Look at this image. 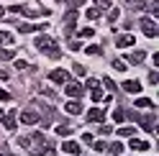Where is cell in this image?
I'll use <instances>...</instances> for the list:
<instances>
[{
    "mask_svg": "<svg viewBox=\"0 0 159 156\" xmlns=\"http://www.w3.org/2000/svg\"><path fill=\"white\" fill-rule=\"evenodd\" d=\"M34 46L39 49V51H44L46 56H52V59H59V56H62V51H59V44H57V38L39 36V38H34Z\"/></svg>",
    "mask_w": 159,
    "mask_h": 156,
    "instance_id": "obj_1",
    "label": "cell"
},
{
    "mask_svg": "<svg viewBox=\"0 0 159 156\" xmlns=\"http://www.w3.org/2000/svg\"><path fill=\"white\" fill-rule=\"evenodd\" d=\"M18 143H21L26 151L39 154V151L44 149V143H46V141H44V136H41V133H34V136H23V138H18Z\"/></svg>",
    "mask_w": 159,
    "mask_h": 156,
    "instance_id": "obj_2",
    "label": "cell"
},
{
    "mask_svg": "<svg viewBox=\"0 0 159 156\" xmlns=\"http://www.w3.org/2000/svg\"><path fill=\"white\" fill-rule=\"evenodd\" d=\"M139 23H141V31H144V36H146V38H154V36L159 33V26H157L154 18H141Z\"/></svg>",
    "mask_w": 159,
    "mask_h": 156,
    "instance_id": "obj_3",
    "label": "cell"
},
{
    "mask_svg": "<svg viewBox=\"0 0 159 156\" xmlns=\"http://www.w3.org/2000/svg\"><path fill=\"white\" fill-rule=\"evenodd\" d=\"M82 92H85V87H82V84H77V82H67V95L72 97V100H80V97H82Z\"/></svg>",
    "mask_w": 159,
    "mask_h": 156,
    "instance_id": "obj_4",
    "label": "cell"
},
{
    "mask_svg": "<svg viewBox=\"0 0 159 156\" xmlns=\"http://www.w3.org/2000/svg\"><path fill=\"white\" fill-rule=\"evenodd\" d=\"M49 80H52L54 84H67V80H69V72H64V69H54L52 74H49Z\"/></svg>",
    "mask_w": 159,
    "mask_h": 156,
    "instance_id": "obj_5",
    "label": "cell"
},
{
    "mask_svg": "<svg viewBox=\"0 0 159 156\" xmlns=\"http://www.w3.org/2000/svg\"><path fill=\"white\" fill-rule=\"evenodd\" d=\"M136 120L141 123V128H144V131L157 133V125H154V120H157V118H154V115H144V118H136Z\"/></svg>",
    "mask_w": 159,
    "mask_h": 156,
    "instance_id": "obj_6",
    "label": "cell"
},
{
    "mask_svg": "<svg viewBox=\"0 0 159 156\" xmlns=\"http://www.w3.org/2000/svg\"><path fill=\"white\" fill-rule=\"evenodd\" d=\"M39 120L41 118H39V113H34V110H23L21 113V123H26V125H36Z\"/></svg>",
    "mask_w": 159,
    "mask_h": 156,
    "instance_id": "obj_7",
    "label": "cell"
},
{
    "mask_svg": "<svg viewBox=\"0 0 159 156\" xmlns=\"http://www.w3.org/2000/svg\"><path fill=\"white\" fill-rule=\"evenodd\" d=\"M134 41H136V38H134L131 33H123V36H118V38H116V46H118V49H131Z\"/></svg>",
    "mask_w": 159,
    "mask_h": 156,
    "instance_id": "obj_8",
    "label": "cell"
},
{
    "mask_svg": "<svg viewBox=\"0 0 159 156\" xmlns=\"http://www.w3.org/2000/svg\"><path fill=\"white\" fill-rule=\"evenodd\" d=\"M46 28V23H39V26H34V23H21L18 26V33H34V31H44Z\"/></svg>",
    "mask_w": 159,
    "mask_h": 156,
    "instance_id": "obj_9",
    "label": "cell"
},
{
    "mask_svg": "<svg viewBox=\"0 0 159 156\" xmlns=\"http://www.w3.org/2000/svg\"><path fill=\"white\" fill-rule=\"evenodd\" d=\"M128 8H134V11H149V5L154 3V0H126Z\"/></svg>",
    "mask_w": 159,
    "mask_h": 156,
    "instance_id": "obj_10",
    "label": "cell"
},
{
    "mask_svg": "<svg viewBox=\"0 0 159 156\" xmlns=\"http://www.w3.org/2000/svg\"><path fill=\"white\" fill-rule=\"evenodd\" d=\"M75 23H77V11H69L64 15V26H67V33H72L75 31Z\"/></svg>",
    "mask_w": 159,
    "mask_h": 156,
    "instance_id": "obj_11",
    "label": "cell"
},
{
    "mask_svg": "<svg viewBox=\"0 0 159 156\" xmlns=\"http://www.w3.org/2000/svg\"><path fill=\"white\" fill-rule=\"evenodd\" d=\"M64 110H67L69 115H80V113H82V102H80V100H69V102L64 105Z\"/></svg>",
    "mask_w": 159,
    "mask_h": 156,
    "instance_id": "obj_12",
    "label": "cell"
},
{
    "mask_svg": "<svg viewBox=\"0 0 159 156\" xmlns=\"http://www.w3.org/2000/svg\"><path fill=\"white\" fill-rule=\"evenodd\" d=\"M3 125H5L8 131H16V125H18V120H16V110H11V113L3 118Z\"/></svg>",
    "mask_w": 159,
    "mask_h": 156,
    "instance_id": "obj_13",
    "label": "cell"
},
{
    "mask_svg": "<svg viewBox=\"0 0 159 156\" xmlns=\"http://www.w3.org/2000/svg\"><path fill=\"white\" fill-rule=\"evenodd\" d=\"M126 59H128V64H141L146 59V54L144 51H131V54H126Z\"/></svg>",
    "mask_w": 159,
    "mask_h": 156,
    "instance_id": "obj_14",
    "label": "cell"
},
{
    "mask_svg": "<svg viewBox=\"0 0 159 156\" xmlns=\"http://www.w3.org/2000/svg\"><path fill=\"white\" fill-rule=\"evenodd\" d=\"M123 90H126V92H134V95H139V92H141V82L128 80V82H123Z\"/></svg>",
    "mask_w": 159,
    "mask_h": 156,
    "instance_id": "obj_15",
    "label": "cell"
},
{
    "mask_svg": "<svg viewBox=\"0 0 159 156\" xmlns=\"http://www.w3.org/2000/svg\"><path fill=\"white\" fill-rule=\"evenodd\" d=\"M103 118H105V113H103L100 108H93V110H87V120L98 123V120H103Z\"/></svg>",
    "mask_w": 159,
    "mask_h": 156,
    "instance_id": "obj_16",
    "label": "cell"
},
{
    "mask_svg": "<svg viewBox=\"0 0 159 156\" xmlns=\"http://www.w3.org/2000/svg\"><path fill=\"white\" fill-rule=\"evenodd\" d=\"M62 151H64V154H75V156H77V154H80V146H77L75 141H64V143H62Z\"/></svg>",
    "mask_w": 159,
    "mask_h": 156,
    "instance_id": "obj_17",
    "label": "cell"
},
{
    "mask_svg": "<svg viewBox=\"0 0 159 156\" xmlns=\"http://www.w3.org/2000/svg\"><path fill=\"white\" fill-rule=\"evenodd\" d=\"M128 146H131V151H149V141H139V138H134Z\"/></svg>",
    "mask_w": 159,
    "mask_h": 156,
    "instance_id": "obj_18",
    "label": "cell"
},
{
    "mask_svg": "<svg viewBox=\"0 0 159 156\" xmlns=\"http://www.w3.org/2000/svg\"><path fill=\"white\" fill-rule=\"evenodd\" d=\"M134 105H136V108H154V100H152V97H136Z\"/></svg>",
    "mask_w": 159,
    "mask_h": 156,
    "instance_id": "obj_19",
    "label": "cell"
},
{
    "mask_svg": "<svg viewBox=\"0 0 159 156\" xmlns=\"http://www.w3.org/2000/svg\"><path fill=\"white\" fill-rule=\"evenodd\" d=\"M108 149H111L113 156H121V154H123V143H118V141H116V143H108Z\"/></svg>",
    "mask_w": 159,
    "mask_h": 156,
    "instance_id": "obj_20",
    "label": "cell"
},
{
    "mask_svg": "<svg viewBox=\"0 0 159 156\" xmlns=\"http://www.w3.org/2000/svg\"><path fill=\"white\" fill-rule=\"evenodd\" d=\"M39 154H41V156H57V151H54V146H52V143H44V149L39 151Z\"/></svg>",
    "mask_w": 159,
    "mask_h": 156,
    "instance_id": "obj_21",
    "label": "cell"
},
{
    "mask_svg": "<svg viewBox=\"0 0 159 156\" xmlns=\"http://www.w3.org/2000/svg\"><path fill=\"white\" fill-rule=\"evenodd\" d=\"M5 44H13V36L8 31H0V46H5Z\"/></svg>",
    "mask_w": 159,
    "mask_h": 156,
    "instance_id": "obj_22",
    "label": "cell"
},
{
    "mask_svg": "<svg viewBox=\"0 0 159 156\" xmlns=\"http://www.w3.org/2000/svg\"><path fill=\"white\" fill-rule=\"evenodd\" d=\"M118 136H123V138H131V136H134V128H131V125H123V128H118Z\"/></svg>",
    "mask_w": 159,
    "mask_h": 156,
    "instance_id": "obj_23",
    "label": "cell"
},
{
    "mask_svg": "<svg viewBox=\"0 0 159 156\" xmlns=\"http://www.w3.org/2000/svg\"><path fill=\"white\" fill-rule=\"evenodd\" d=\"M69 133H72V125H57V136H69Z\"/></svg>",
    "mask_w": 159,
    "mask_h": 156,
    "instance_id": "obj_24",
    "label": "cell"
},
{
    "mask_svg": "<svg viewBox=\"0 0 159 156\" xmlns=\"http://www.w3.org/2000/svg\"><path fill=\"white\" fill-rule=\"evenodd\" d=\"M85 51H87V54H90V56H100V54H103V49L93 44V46H87V49H85Z\"/></svg>",
    "mask_w": 159,
    "mask_h": 156,
    "instance_id": "obj_25",
    "label": "cell"
},
{
    "mask_svg": "<svg viewBox=\"0 0 159 156\" xmlns=\"http://www.w3.org/2000/svg\"><path fill=\"white\" fill-rule=\"evenodd\" d=\"M0 59L11 62V59H13V51H11V49H3V46H0Z\"/></svg>",
    "mask_w": 159,
    "mask_h": 156,
    "instance_id": "obj_26",
    "label": "cell"
},
{
    "mask_svg": "<svg viewBox=\"0 0 159 156\" xmlns=\"http://www.w3.org/2000/svg\"><path fill=\"white\" fill-rule=\"evenodd\" d=\"M95 8L98 11H108L111 8V0H95Z\"/></svg>",
    "mask_w": 159,
    "mask_h": 156,
    "instance_id": "obj_27",
    "label": "cell"
},
{
    "mask_svg": "<svg viewBox=\"0 0 159 156\" xmlns=\"http://www.w3.org/2000/svg\"><path fill=\"white\" fill-rule=\"evenodd\" d=\"M90 146H93L95 151H105V149H108V143H105V141H93Z\"/></svg>",
    "mask_w": 159,
    "mask_h": 156,
    "instance_id": "obj_28",
    "label": "cell"
},
{
    "mask_svg": "<svg viewBox=\"0 0 159 156\" xmlns=\"http://www.w3.org/2000/svg\"><path fill=\"white\" fill-rule=\"evenodd\" d=\"M90 92H93V100H95V102H98V100H103V90H100V87H93Z\"/></svg>",
    "mask_w": 159,
    "mask_h": 156,
    "instance_id": "obj_29",
    "label": "cell"
},
{
    "mask_svg": "<svg viewBox=\"0 0 159 156\" xmlns=\"http://www.w3.org/2000/svg\"><path fill=\"white\" fill-rule=\"evenodd\" d=\"M85 15L90 18V21H95V18H100V11H98V8H90V11H87Z\"/></svg>",
    "mask_w": 159,
    "mask_h": 156,
    "instance_id": "obj_30",
    "label": "cell"
},
{
    "mask_svg": "<svg viewBox=\"0 0 159 156\" xmlns=\"http://www.w3.org/2000/svg\"><path fill=\"white\" fill-rule=\"evenodd\" d=\"M113 69H116V72H126V62L116 59V62H113Z\"/></svg>",
    "mask_w": 159,
    "mask_h": 156,
    "instance_id": "obj_31",
    "label": "cell"
},
{
    "mask_svg": "<svg viewBox=\"0 0 159 156\" xmlns=\"http://www.w3.org/2000/svg\"><path fill=\"white\" fill-rule=\"evenodd\" d=\"M123 118H126L123 108H116V110H113V120H123Z\"/></svg>",
    "mask_w": 159,
    "mask_h": 156,
    "instance_id": "obj_32",
    "label": "cell"
},
{
    "mask_svg": "<svg viewBox=\"0 0 159 156\" xmlns=\"http://www.w3.org/2000/svg\"><path fill=\"white\" fill-rule=\"evenodd\" d=\"M118 15H121V11H118V8H111V18H108V21L116 23V21H118Z\"/></svg>",
    "mask_w": 159,
    "mask_h": 156,
    "instance_id": "obj_33",
    "label": "cell"
},
{
    "mask_svg": "<svg viewBox=\"0 0 159 156\" xmlns=\"http://www.w3.org/2000/svg\"><path fill=\"white\" fill-rule=\"evenodd\" d=\"M95 31H93V28H82V31H80V36H82V38H90Z\"/></svg>",
    "mask_w": 159,
    "mask_h": 156,
    "instance_id": "obj_34",
    "label": "cell"
},
{
    "mask_svg": "<svg viewBox=\"0 0 159 156\" xmlns=\"http://www.w3.org/2000/svg\"><path fill=\"white\" fill-rule=\"evenodd\" d=\"M69 49H72V51H80V49H82V44H80V41H72V38H69Z\"/></svg>",
    "mask_w": 159,
    "mask_h": 156,
    "instance_id": "obj_35",
    "label": "cell"
},
{
    "mask_svg": "<svg viewBox=\"0 0 159 156\" xmlns=\"http://www.w3.org/2000/svg\"><path fill=\"white\" fill-rule=\"evenodd\" d=\"M16 69H28V62H23V59H16Z\"/></svg>",
    "mask_w": 159,
    "mask_h": 156,
    "instance_id": "obj_36",
    "label": "cell"
},
{
    "mask_svg": "<svg viewBox=\"0 0 159 156\" xmlns=\"http://www.w3.org/2000/svg\"><path fill=\"white\" fill-rule=\"evenodd\" d=\"M103 84L108 87V90H116V82H113V80H108V77H103Z\"/></svg>",
    "mask_w": 159,
    "mask_h": 156,
    "instance_id": "obj_37",
    "label": "cell"
},
{
    "mask_svg": "<svg viewBox=\"0 0 159 156\" xmlns=\"http://www.w3.org/2000/svg\"><path fill=\"white\" fill-rule=\"evenodd\" d=\"M93 87H100V82L98 80H87V90H93Z\"/></svg>",
    "mask_w": 159,
    "mask_h": 156,
    "instance_id": "obj_38",
    "label": "cell"
},
{
    "mask_svg": "<svg viewBox=\"0 0 159 156\" xmlns=\"http://www.w3.org/2000/svg\"><path fill=\"white\" fill-rule=\"evenodd\" d=\"M149 82L157 84V82H159V74H157V72H152V74H149Z\"/></svg>",
    "mask_w": 159,
    "mask_h": 156,
    "instance_id": "obj_39",
    "label": "cell"
},
{
    "mask_svg": "<svg viewBox=\"0 0 159 156\" xmlns=\"http://www.w3.org/2000/svg\"><path fill=\"white\" fill-rule=\"evenodd\" d=\"M75 74H85V67L82 64H75Z\"/></svg>",
    "mask_w": 159,
    "mask_h": 156,
    "instance_id": "obj_40",
    "label": "cell"
},
{
    "mask_svg": "<svg viewBox=\"0 0 159 156\" xmlns=\"http://www.w3.org/2000/svg\"><path fill=\"white\" fill-rule=\"evenodd\" d=\"M80 5H85V0H72V11H75V8H80Z\"/></svg>",
    "mask_w": 159,
    "mask_h": 156,
    "instance_id": "obj_41",
    "label": "cell"
},
{
    "mask_svg": "<svg viewBox=\"0 0 159 156\" xmlns=\"http://www.w3.org/2000/svg\"><path fill=\"white\" fill-rule=\"evenodd\" d=\"M0 100H11V95H8L5 90H0Z\"/></svg>",
    "mask_w": 159,
    "mask_h": 156,
    "instance_id": "obj_42",
    "label": "cell"
},
{
    "mask_svg": "<svg viewBox=\"0 0 159 156\" xmlns=\"http://www.w3.org/2000/svg\"><path fill=\"white\" fill-rule=\"evenodd\" d=\"M0 80H8V72L5 69H0Z\"/></svg>",
    "mask_w": 159,
    "mask_h": 156,
    "instance_id": "obj_43",
    "label": "cell"
},
{
    "mask_svg": "<svg viewBox=\"0 0 159 156\" xmlns=\"http://www.w3.org/2000/svg\"><path fill=\"white\" fill-rule=\"evenodd\" d=\"M3 15H5V11H3V5H0V18H3Z\"/></svg>",
    "mask_w": 159,
    "mask_h": 156,
    "instance_id": "obj_44",
    "label": "cell"
},
{
    "mask_svg": "<svg viewBox=\"0 0 159 156\" xmlns=\"http://www.w3.org/2000/svg\"><path fill=\"white\" fill-rule=\"evenodd\" d=\"M3 118H5V113H3V110H0V120H3Z\"/></svg>",
    "mask_w": 159,
    "mask_h": 156,
    "instance_id": "obj_45",
    "label": "cell"
},
{
    "mask_svg": "<svg viewBox=\"0 0 159 156\" xmlns=\"http://www.w3.org/2000/svg\"><path fill=\"white\" fill-rule=\"evenodd\" d=\"M57 3H59V0H57Z\"/></svg>",
    "mask_w": 159,
    "mask_h": 156,
    "instance_id": "obj_46",
    "label": "cell"
}]
</instances>
